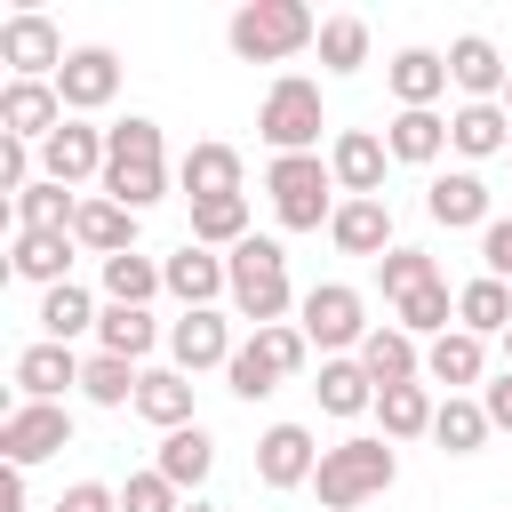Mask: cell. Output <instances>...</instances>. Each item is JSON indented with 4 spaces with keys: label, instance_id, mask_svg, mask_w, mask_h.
Here are the masks:
<instances>
[{
    "label": "cell",
    "instance_id": "obj_19",
    "mask_svg": "<svg viewBox=\"0 0 512 512\" xmlns=\"http://www.w3.org/2000/svg\"><path fill=\"white\" fill-rule=\"evenodd\" d=\"M424 208H432V224H448V232H464V224H480V232H488V224H496V216H488V184H480L472 168L432 176V184H424Z\"/></svg>",
    "mask_w": 512,
    "mask_h": 512
},
{
    "label": "cell",
    "instance_id": "obj_17",
    "mask_svg": "<svg viewBox=\"0 0 512 512\" xmlns=\"http://www.w3.org/2000/svg\"><path fill=\"white\" fill-rule=\"evenodd\" d=\"M448 80H456L472 104H496V96H504V80H512V64L496 56V40L464 32V40H448Z\"/></svg>",
    "mask_w": 512,
    "mask_h": 512
},
{
    "label": "cell",
    "instance_id": "obj_10",
    "mask_svg": "<svg viewBox=\"0 0 512 512\" xmlns=\"http://www.w3.org/2000/svg\"><path fill=\"white\" fill-rule=\"evenodd\" d=\"M64 56H72V48H64V32H56L40 8H24V16L0 24V64H8L16 80H56Z\"/></svg>",
    "mask_w": 512,
    "mask_h": 512
},
{
    "label": "cell",
    "instance_id": "obj_18",
    "mask_svg": "<svg viewBox=\"0 0 512 512\" xmlns=\"http://www.w3.org/2000/svg\"><path fill=\"white\" fill-rule=\"evenodd\" d=\"M384 136H368V128H344L336 136V152H328V168H336V184L352 192V200H384Z\"/></svg>",
    "mask_w": 512,
    "mask_h": 512
},
{
    "label": "cell",
    "instance_id": "obj_28",
    "mask_svg": "<svg viewBox=\"0 0 512 512\" xmlns=\"http://www.w3.org/2000/svg\"><path fill=\"white\" fill-rule=\"evenodd\" d=\"M480 368H488V344H480L472 328H448V336L424 344V376L448 384V392H456V384H480Z\"/></svg>",
    "mask_w": 512,
    "mask_h": 512
},
{
    "label": "cell",
    "instance_id": "obj_11",
    "mask_svg": "<svg viewBox=\"0 0 512 512\" xmlns=\"http://www.w3.org/2000/svg\"><path fill=\"white\" fill-rule=\"evenodd\" d=\"M72 112H64V96H56V80H8L0 88V136H24V144H48L56 128H64Z\"/></svg>",
    "mask_w": 512,
    "mask_h": 512
},
{
    "label": "cell",
    "instance_id": "obj_42",
    "mask_svg": "<svg viewBox=\"0 0 512 512\" xmlns=\"http://www.w3.org/2000/svg\"><path fill=\"white\" fill-rule=\"evenodd\" d=\"M392 312H400V328H408V336H448V320H456V296H448V280H432V288L400 296Z\"/></svg>",
    "mask_w": 512,
    "mask_h": 512
},
{
    "label": "cell",
    "instance_id": "obj_47",
    "mask_svg": "<svg viewBox=\"0 0 512 512\" xmlns=\"http://www.w3.org/2000/svg\"><path fill=\"white\" fill-rule=\"evenodd\" d=\"M56 512H120V496H112L104 480H72V488L56 496Z\"/></svg>",
    "mask_w": 512,
    "mask_h": 512
},
{
    "label": "cell",
    "instance_id": "obj_23",
    "mask_svg": "<svg viewBox=\"0 0 512 512\" xmlns=\"http://www.w3.org/2000/svg\"><path fill=\"white\" fill-rule=\"evenodd\" d=\"M384 80H392L400 112H432V96L448 88V56H432V48H400V56L384 64Z\"/></svg>",
    "mask_w": 512,
    "mask_h": 512
},
{
    "label": "cell",
    "instance_id": "obj_49",
    "mask_svg": "<svg viewBox=\"0 0 512 512\" xmlns=\"http://www.w3.org/2000/svg\"><path fill=\"white\" fill-rule=\"evenodd\" d=\"M480 408H488V424H496V432H512V368H504V376L480 392Z\"/></svg>",
    "mask_w": 512,
    "mask_h": 512
},
{
    "label": "cell",
    "instance_id": "obj_32",
    "mask_svg": "<svg viewBox=\"0 0 512 512\" xmlns=\"http://www.w3.org/2000/svg\"><path fill=\"white\" fill-rule=\"evenodd\" d=\"M136 384H144L136 360H112V352H88V360H80V392H88L96 408H136Z\"/></svg>",
    "mask_w": 512,
    "mask_h": 512
},
{
    "label": "cell",
    "instance_id": "obj_6",
    "mask_svg": "<svg viewBox=\"0 0 512 512\" xmlns=\"http://www.w3.org/2000/svg\"><path fill=\"white\" fill-rule=\"evenodd\" d=\"M320 128H328V112H320V88H312L304 72H280V80L264 88V112H256V136L272 144V160H288V152H312V144H320Z\"/></svg>",
    "mask_w": 512,
    "mask_h": 512
},
{
    "label": "cell",
    "instance_id": "obj_31",
    "mask_svg": "<svg viewBox=\"0 0 512 512\" xmlns=\"http://www.w3.org/2000/svg\"><path fill=\"white\" fill-rule=\"evenodd\" d=\"M208 464H216V440H208L200 424L168 432V440H160V456H152V472H160V480H176V488H200V480H208Z\"/></svg>",
    "mask_w": 512,
    "mask_h": 512
},
{
    "label": "cell",
    "instance_id": "obj_9",
    "mask_svg": "<svg viewBox=\"0 0 512 512\" xmlns=\"http://www.w3.org/2000/svg\"><path fill=\"white\" fill-rule=\"evenodd\" d=\"M56 448H72V408H64V400H16V408L0 416V456H8L16 472L48 464Z\"/></svg>",
    "mask_w": 512,
    "mask_h": 512
},
{
    "label": "cell",
    "instance_id": "obj_25",
    "mask_svg": "<svg viewBox=\"0 0 512 512\" xmlns=\"http://www.w3.org/2000/svg\"><path fill=\"white\" fill-rule=\"evenodd\" d=\"M72 240L80 248H96V256H128L136 248V208H120V200H80V216H72Z\"/></svg>",
    "mask_w": 512,
    "mask_h": 512
},
{
    "label": "cell",
    "instance_id": "obj_3",
    "mask_svg": "<svg viewBox=\"0 0 512 512\" xmlns=\"http://www.w3.org/2000/svg\"><path fill=\"white\" fill-rule=\"evenodd\" d=\"M224 40H232L240 64H280V56H296V48L320 40V16H312L304 0H248Z\"/></svg>",
    "mask_w": 512,
    "mask_h": 512
},
{
    "label": "cell",
    "instance_id": "obj_16",
    "mask_svg": "<svg viewBox=\"0 0 512 512\" xmlns=\"http://www.w3.org/2000/svg\"><path fill=\"white\" fill-rule=\"evenodd\" d=\"M160 272H168V296H176L184 312H208V304H216V296L232 288V272H224V256H208L200 240H184V248H176V256H168Z\"/></svg>",
    "mask_w": 512,
    "mask_h": 512
},
{
    "label": "cell",
    "instance_id": "obj_26",
    "mask_svg": "<svg viewBox=\"0 0 512 512\" xmlns=\"http://www.w3.org/2000/svg\"><path fill=\"white\" fill-rule=\"evenodd\" d=\"M72 248H80L72 232H16V248H8V264H16V280H40V288H64V280H72V272H64V264H72Z\"/></svg>",
    "mask_w": 512,
    "mask_h": 512
},
{
    "label": "cell",
    "instance_id": "obj_1",
    "mask_svg": "<svg viewBox=\"0 0 512 512\" xmlns=\"http://www.w3.org/2000/svg\"><path fill=\"white\" fill-rule=\"evenodd\" d=\"M168 192V160H160V120H120L104 128V200L120 208H152Z\"/></svg>",
    "mask_w": 512,
    "mask_h": 512
},
{
    "label": "cell",
    "instance_id": "obj_8",
    "mask_svg": "<svg viewBox=\"0 0 512 512\" xmlns=\"http://www.w3.org/2000/svg\"><path fill=\"white\" fill-rule=\"evenodd\" d=\"M304 344H320L328 360H344L352 344H368V304H360V288H344V280H320V288H304Z\"/></svg>",
    "mask_w": 512,
    "mask_h": 512
},
{
    "label": "cell",
    "instance_id": "obj_21",
    "mask_svg": "<svg viewBox=\"0 0 512 512\" xmlns=\"http://www.w3.org/2000/svg\"><path fill=\"white\" fill-rule=\"evenodd\" d=\"M328 240L344 248V256H392V208L384 200H344L336 208V224H328Z\"/></svg>",
    "mask_w": 512,
    "mask_h": 512
},
{
    "label": "cell",
    "instance_id": "obj_22",
    "mask_svg": "<svg viewBox=\"0 0 512 512\" xmlns=\"http://www.w3.org/2000/svg\"><path fill=\"white\" fill-rule=\"evenodd\" d=\"M136 416L160 424V432L200 424V416H192V376H184V368H144V384H136Z\"/></svg>",
    "mask_w": 512,
    "mask_h": 512
},
{
    "label": "cell",
    "instance_id": "obj_29",
    "mask_svg": "<svg viewBox=\"0 0 512 512\" xmlns=\"http://www.w3.org/2000/svg\"><path fill=\"white\" fill-rule=\"evenodd\" d=\"M456 328H472V336H504V328H512V280H496V272L464 280V288H456Z\"/></svg>",
    "mask_w": 512,
    "mask_h": 512
},
{
    "label": "cell",
    "instance_id": "obj_51",
    "mask_svg": "<svg viewBox=\"0 0 512 512\" xmlns=\"http://www.w3.org/2000/svg\"><path fill=\"white\" fill-rule=\"evenodd\" d=\"M496 104H504V120H512V80H504V96H496Z\"/></svg>",
    "mask_w": 512,
    "mask_h": 512
},
{
    "label": "cell",
    "instance_id": "obj_30",
    "mask_svg": "<svg viewBox=\"0 0 512 512\" xmlns=\"http://www.w3.org/2000/svg\"><path fill=\"white\" fill-rule=\"evenodd\" d=\"M384 152H392V160H408V168H432V160L448 152V120H440V112H392Z\"/></svg>",
    "mask_w": 512,
    "mask_h": 512
},
{
    "label": "cell",
    "instance_id": "obj_44",
    "mask_svg": "<svg viewBox=\"0 0 512 512\" xmlns=\"http://www.w3.org/2000/svg\"><path fill=\"white\" fill-rule=\"evenodd\" d=\"M376 280H384V304H400V296H416V288H432L440 272H432V256H424V248H392V256L376 264Z\"/></svg>",
    "mask_w": 512,
    "mask_h": 512
},
{
    "label": "cell",
    "instance_id": "obj_35",
    "mask_svg": "<svg viewBox=\"0 0 512 512\" xmlns=\"http://www.w3.org/2000/svg\"><path fill=\"white\" fill-rule=\"evenodd\" d=\"M504 104H464V112H448V144L464 152V160H488V152H504Z\"/></svg>",
    "mask_w": 512,
    "mask_h": 512
},
{
    "label": "cell",
    "instance_id": "obj_33",
    "mask_svg": "<svg viewBox=\"0 0 512 512\" xmlns=\"http://www.w3.org/2000/svg\"><path fill=\"white\" fill-rule=\"evenodd\" d=\"M320 408L328 416H360V408H376V376L360 368V360H320Z\"/></svg>",
    "mask_w": 512,
    "mask_h": 512
},
{
    "label": "cell",
    "instance_id": "obj_36",
    "mask_svg": "<svg viewBox=\"0 0 512 512\" xmlns=\"http://www.w3.org/2000/svg\"><path fill=\"white\" fill-rule=\"evenodd\" d=\"M160 288H168V272H160L152 256H136V248H128V256H104V296H112V304H136V312H144Z\"/></svg>",
    "mask_w": 512,
    "mask_h": 512
},
{
    "label": "cell",
    "instance_id": "obj_24",
    "mask_svg": "<svg viewBox=\"0 0 512 512\" xmlns=\"http://www.w3.org/2000/svg\"><path fill=\"white\" fill-rule=\"evenodd\" d=\"M176 176H184L192 208H200V200H240V152H232V144H192Z\"/></svg>",
    "mask_w": 512,
    "mask_h": 512
},
{
    "label": "cell",
    "instance_id": "obj_7",
    "mask_svg": "<svg viewBox=\"0 0 512 512\" xmlns=\"http://www.w3.org/2000/svg\"><path fill=\"white\" fill-rule=\"evenodd\" d=\"M304 352H312V344H304V328H288V320H280V328H256V336L232 352L224 384H232L240 400H272V392H280V376H296V368H304Z\"/></svg>",
    "mask_w": 512,
    "mask_h": 512
},
{
    "label": "cell",
    "instance_id": "obj_20",
    "mask_svg": "<svg viewBox=\"0 0 512 512\" xmlns=\"http://www.w3.org/2000/svg\"><path fill=\"white\" fill-rule=\"evenodd\" d=\"M64 384H80V352L72 344H24L16 352V392L24 400H64Z\"/></svg>",
    "mask_w": 512,
    "mask_h": 512
},
{
    "label": "cell",
    "instance_id": "obj_27",
    "mask_svg": "<svg viewBox=\"0 0 512 512\" xmlns=\"http://www.w3.org/2000/svg\"><path fill=\"white\" fill-rule=\"evenodd\" d=\"M360 368H368V376H376V392H384V384H416L424 352H416V336L392 320V328H368V344H360Z\"/></svg>",
    "mask_w": 512,
    "mask_h": 512
},
{
    "label": "cell",
    "instance_id": "obj_2",
    "mask_svg": "<svg viewBox=\"0 0 512 512\" xmlns=\"http://www.w3.org/2000/svg\"><path fill=\"white\" fill-rule=\"evenodd\" d=\"M392 480H400L392 440H336V448H320V472H312V488H320L328 512H352V504L384 496Z\"/></svg>",
    "mask_w": 512,
    "mask_h": 512
},
{
    "label": "cell",
    "instance_id": "obj_43",
    "mask_svg": "<svg viewBox=\"0 0 512 512\" xmlns=\"http://www.w3.org/2000/svg\"><path fill=\"white\" fill-rule=\"evenodd\" d=\"M320 64L328 72H360L368 64V24L360 16H328L320 24Z\"/></svg>",
    "mask_w": 512,
    "mask_h": 512
},
{
    "label": "cell",
    "instance_id": "obj_52",
    "mask_svg": "<svg viewBox=\"0 0 512 512\" xmlns=\"http://www.w3.org/2000/svg\"><path fill=\"white\" fill-rule=\"evenodd\" d=\"M504 368H512V328H504Z\"/></svg>",
    "mask_w": 512,
    "mask_h": 512
},
{
    "label": "cell",
    "instance_id": "obj_37",
    "mask_svg": "<svg viewBox=\"0 0 512 512\" xmlns=\"http://www.w3.org/2000/svg\"><path fill=\"white\" fill-rule=\"evenodd\" d=\"M104 312L88 304V288L80 280H64V288H40V328H48V344H72L80 328H96Z\"/></svg>",
    "mask_w": 512,
    "mask_h": 512
},
{
    "label": "cell",
    "instance_id": "obj_12",
    "mask_svg": "<svg viewBox=\"0 0 512 512\" xmlns=\"http://www.w3.org/2000/svg\"><path fill=\"white\" fill-rule=\"evenodd\" d=\"M232 328H224V312L208 304V312H184V320H168V360L184 368V376H200V368H232Z\"/></svg>",
    "mask_w": 512,
    "mask_h": 512
},
{
    "label": "cell",
    "instance_id": "obj_5",
    "mask_svg": "<svg viewBox=\"0 0 512 512\" xmlns=\"http://www.w3.org/2000/svg\"><path fill=\"white\" fill-rule=\"evenodd\" d=\"M224 272H232V304H240V320L280 328V312H288V256H280V240L248 232V240L224 256Z\"/></svg>",
    "mask_w": 512,
    "mask_h": 512
},
{
    "label": "cell",
    "instance_id": "obj_45",
    "mask_svg": "<svg viewBox=\"0 0 512 512\" xmlns=\"http://www.w3.org/2000/svg\"><path fill=\"white\" fill-rule=\"evenodd\" d=\"M120 512H184V488H176V480H160V472H128Z\"/></svg>",
    "mask_w": 512,
    "mask_h": 512
},
{
    "label": "cell",
    "instance_id": "obj_34",
    "mask_svg": "<svg viewBox=\"0 0 512 512\" xmlns=\"http://www.w3.org/2000/svg\"><path fill=\"white\" fill-rule=\"evenodd\" d=\"M376 416H384V440H416V432H432L440 400H432L424 384H384V392H376Z\"/></svg>",
    "mask_w": 512,
    "mask_h": 512
},
{
    "label": "cell",
    "instance_id": "obj_53",
    "mask_svg": "<svg viewBox=\"0 0 512 512\" xmlns=\"http://www.w3.org/2000/svg\"><path fill=\"white\" fill-rule=\"evenodd\" d=\"M184 512H216V504H200V496H192V504H184Z\"/></svg>",
    "mask_w": 512,
    "mask_h": 512
},
{
    "label": "cell",
    "instance_id": "obj_15",
    "mask_svg": "<svg viewBox=\"0 0 512 512\" xmlns=\"http://www.w3.org/2000/svg\"><path fill=\"white\" fill-rule=\"evenodd\" d=\"M312 472H320V448H312L304 424H272V432L256 440V480H264V488H304Z\"/></svg>",
    "mask_w": 512,
    "mask_h": 512
},
{
    "label": "cell",
    "instance_id": "obj_40",
    "mask_svg": "<svg viewBox=\"0 0 512 512\" xmlns=\"http://www.w3.org/2000/svg\"><path fill=\"white\" fill-rule=\"evenodd\" d=\"M72 216H80V200L64 192V184H32V192H16V232H72Z\"/></svg>",
    "mask_w": 512,
    "mask_h": 512
},
{
    "label": "cell",
    "instance_id": "obj_41",
    "mask_svg": "<svg viewBox=\"0 0 512 512\" xmlns=\"http://www.w3.org/2000/svg\"><path fill=\"white\" fill-rule=\"evenodd\" d=\"M192 240L200 248H240L248 240V192L240 200H200L192 208Z\"/></svg>",
    "mask_w": 512,
    "mask_h": 512
},
{
    "label": "cell",
    "instance_id": "obj_38",
    "mask_svg": "<svg viewBox=\"0 0 512 512\" xmlns=\"http://www.w3.org/2000/svg\"><path fill=\"white\" fill-rule=\"evenodd\" d=\"M96 344H104L112 360H144V352L160 344V328H152V312H136V304H104V320H96Z\"/></svg>",
    "mask_w": 512,
    "mask_h": 512
},
{
    "label": "cell",
    "instance_id": "obj_14",
    "mask_svg": "<svg viewBox=\"0 0 512 512\" xmlns=\"http://www.w3.org/2000/svg\"><path fill=\"white\" fill-rule=\"evenodd\" d=\"M40 176L48 184H88V176H104V128H88V120H64L48 144H40Z\"/></svg>",
    "mask_w": 512,
    "mask_h": 512
},
{
    "label": "cell",
    "instance_id": "obj_39",
    "mask_svg": "<svg viewBox=\"0 0 512 512\" xmlns=\"http://www.w3.org/2000/svg\"><path fill=\"white\" fill-rule=\"evenodd\" d=\"M488 432H496V424H488V408H480V400H464V392H448V400H440V416H432V440H440L448 456H472Z\"/></svg>",
    "mask_w": 512,
    "mask_h": 512
},
{
    "label": "cell",
    "instance_id": "obj_4",
    "mask_svg": "<svg viewBox=\"0 0 512 512\" xmlns=\"http://www.w3.org/2000/svg\"><path fill=\"white\" fill-rule=\"evenodd\" d=\"M264 192H272V216L288 224V232H320V224H336V168L320 160V152H288V160H272L264 168Z\"/></svg>",
    "mask_w": 512,
    "mask_h": 512
},
{
    "label": "cell",
    "instance_id": "obj_48",
    "mask_svg": "<svg viewBox=\"0 0 512 512\" xmlns=\"http://www.w3.org/2000/svg\"><path fill=\"white\" fill-rule=\"evenodd\" d=\"M480 256H488V272H496V280H512V216H496V224L480 232Z\"/></svg>",
    "mask_w": 512,
    "mask_h": 512
},
{
    "label": "cell",
    "instance_id": "obj_50",
    "mask_svg": "<svg viewBox=\"0 0 512 512\" xmlns=\"http://www.w3.org/2000/svg\"><path fill=\"white\" fill-rule=\"evenodd\" d=\"M0 512H24V472H16V464L0 472Z\"/></svg>",
    "mask_w": 512,
    "mask_h": 512
},
{
    "label": "cell",
    "instance_id": "obj_13",
    "mask_svg": "<svg viewBox=\"0 0 512 512\" xmlns=\"http://www.w3.org/2000/svg\"><path fill=\"white\" fill-rule=\"evenodd\" d=\"M56 96H64V112H104L120 96V56L112 48H72L64 72H56Z\"/></svg>",
    "mask_w": 512,
    "mask_h": 512
},
{
    "label": "cell",
    "instance_id": "obj_46",
    "mask_svg": "<svg viewBox=\"0 0 512 512\" xmlns=\"http://www.w3.org/2000/svg\"><path fill=\"white\" fill-rule=\"evenodd\" d=\"M40 176H32V144L24 136H0V192H32Z\"/></svg>",
    "mask_w": 512,
    "mask_h": 512
}]
</instances>
